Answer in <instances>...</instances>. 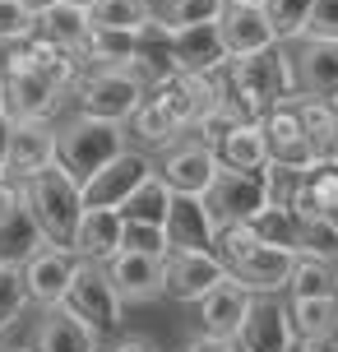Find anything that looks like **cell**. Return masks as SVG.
Wrapping results in <instances>:
<instances>
[{"label": "cell", "mask_w": 338, "mask_h": 352, "mask_svg": "<svg viewBox=\"0 0 338 352\" xmlns=\"http://www.w3.org/2000/svg\"><path fill=\"white\" fill-rule=\"evenodd\" d=\"M125 236V218L121 209H93L84 204L79 213V228H74V260H89V264H107L116 250H121Z\"/></svg>", "instance_id": "cell-22"}, {"label": "cell", "mask_w": 338, "mask_h": 352, "mask_svg": "<svg viewBox=\"0 0 338 352\" xmlns=\"http://www.w3.org/2000/svg\"><path fill=\"white\" fill-rule=\"evenodd\" d=\"M0 176H5V172H0Z\"/></svg>", "instance_id": "cell-54"}, {"label": "cell", "mask_w": 338, "mask_h": 352, "mask_svg": "<svg viewBox=\"0 0 338 352\" xmlns=\"http://www.w3.org/2000/svg\"><path fill=\"white\" fill-rule=\"evenodd\" d=\"M0 116H5V84H0Z\"/></svg>", "instance_id": "cell-52"}, {"label": "cell", "mask_w": 338, "mask_h": 352, "mask_svg": "<svg viewBox=\"0 0 338 352\" xmlns=\"http://www.w3.org/2000/svg\"><path fill=\"white\" fill-rule=\"evenodd\" d=\"M264 199H273V167H264V172H236V167L218 162L214 181L204 190V204H209L218 228L223 223H246Z\"/></svg>", "instance_id": "cell-8"}, {"label": "cell", "mask_w": 338, "mask_h": 352, "mask_svg": "<svg viewBox=\"0 0 338 352\" xmlns=\"http://www.w3.org/2000/svg\"><path fill=\"white\" fill-rule=\"evenodd\" d=\"M315 352H338V338H324V343H315Z\"/></svg>", "instance_id": "cell-49"}, {"label": "cell", "mask_w": 338, "mask_h": 352, "mask_svg": "<svg viewBox=\"0 0 338 352\" xmlns=\"http://www.w3.org/2000/svg\"><path fill=\"white\" fill-rule=\"evenodd\" d=\"M172 56H177V74H218L227 65V47H223V37H218V23L177 28Z\"/></svg>", "instance_id": "cell-24"}, {"label": "cell", "mask_w": 338, "mask_h": 352, "mask_svg": "<svg viewBox=\"0 0 338 352\" xmlns=\"http://www.w3.org/2000/svg\"><path fill=\"white\" fill-rule=\"evenodd\" d=\"M287 209L292 218H315L324 213L338 228V158L334 162H311L306 172H297L287 181Z\"/></svg>", "instance_id": "cell-17"}, {"label": "cell", "mask_w": 338, "mask_h": 352, "mask_svg": "<svg viewBox=\"0 0 338 352\" xmlns=\"http://www.w3.org/2000/svg\"><path fill=\"white\" fill-rule=\"evenodd\" d=\"M297 111L306 125V144L315 162H334L338 158V98H306L297 93Z\"/></svg>", "instance_id": "cell-27"}, {"label": "cell", "mask_w": 338, "mask_h": 352, "mask_svg": "<svg viewBox=\"0 0 338 352\" xmlns=\"http://www.w3.org/2000/svg\"><path fill=\"white\" fill-rule=\"evenodd\" d=\"M167 246H195V250H214V213L204 204V195H177L172 190V204H167Z\"/></svg>", "instance_id": "cell-23"}, {"label": "cell", "mask_w": 338, "mask_h": 352, "mask_svg": "<svg viewBox=\"0 0 338 352\" xmlns=\"http://www.w3.org/2000/svg\"><path fill=\"white\" fill-rule=\"evenodd\" d=\"M158 172V162L148 158V153H139V148H121L116 158H107L98 172L79 186V195H84V204H93V209H116L125 195L139 186L144 176Z\"/></svg>", "instance_id": "cell-10"}, {"label": "cell", "mask_w": 338, "mask_h": 352, "mask_svg": "<svg viewBox=\"0 0 338 352\" xmlns=\"http://www.w3.org/2000/svg\"><path fill=\"white\" fill-rule=\"evenodd\" d=\"M89 19L98 28H125V33H139L144 23L153 19V0H98L89 10Z\"/></svg>", "instance_id": "cell-35"}, {"label": "cell", "mask_w": 338, "mask_h": 352, "mask_svg": "<svg viewBox=\"0 0 338 352\" xmlns=\"http://www.w3.org/2000/svg\"><path fill=\"white\" fill-rule=\"evenodd\" d=\"M0 84H5V116L10 121H52L56 111L65 107V98H70L52 74H42V70L10 74Z\"/></svg>", "instance_id": "cell-12"}, {"label": "cell", "mask_w": 338, "mask_h": 352, "mask_svg": "<svg viewBox=\"0 0 338 352\" xmlns=\"http://www.w3.org/2000/svg\"><path fill=\"white\" fill-rule=\"evenodd\" d=\"M260 5H264L278 42H297V37L306 33V19H311V5H315V0H260Z\"/></svg>", "instance_id": "cell-39"}, {"label": "cell", "mask_w": 338, "mask_h": 352, "mask_svg": "<svg viewBox=\"0 0 338 352\" xmlns=\"http://www.w3.org/2000/svg\"><path fill=\"white\" fill-rule=\"evenodd\" d=\"M283 352H315V343H306V338H292Z\"/></svg>", "instance_id": "cell-48"}, {"label": "cell", "mask_w": 338, "mask_h": 352, "mask_svg": "<svg viewBox=\"0 0 338 352\" xmlns=\"http://www.w3.org/2000/svg\"><path fill=\"white\" fill-rule=\"evenodd\" d=\"M260 130H264V144H269V162L283 167V172H306L311 167V144H306V125H302V111H297V93L283 98L278 107H269L260 116Z\"/></svg>", "instance_id": "cell-11"}, {"label": "cell", "mask_w": 338, "mask_h": 352, "mask_svg": "<svg viewBox=\"0 0 338 352\" xmlns=\"http://www.w3.org/2000/svg\"><path fill=\"white\" fill-rule=\"evenodd\" d=\"M232 352H246V348H241V343H236V348H232Z\"/></svg>", "instance_id": "cell-53"}, {"label": "cell", "mask_w": 338, "mask_h": 352, "mask_svg": "<svg viewBox=\"0 0 338 352\" xmlns=\"http://www.w3.org/2000/svg\"><path fill=\"white\" fill-rule=\"evenodd\" d=\"M19 195L33 213V223L42 228V236L52 246H74V228H79V213H84V195H79V181H74L60 162L33 172L28 181H19Z\"/></svg>", "instance_id": "cell-4"}, {"label": "cell", "mask_w": 338, "mask_h": 352, "mask_svg": "<svg viewBox=\"0 0 338 352\" xmlns=\"http://www.w3.org/2000/svg\"><path fill=\"white\" fill-rule=\"evenodd\" d=\"M107 278L121 301H153L162 297V255H144V250H116L107 264Z\"/></svg>", "instance_id": "cell-20"}, {"label": "cell", "mask_w": 338, "mask_h": 352, "mask_svg": "<svg viewBox=\"0 0 338 352\" xmlns=\"http://www.w3.org/2000/svg\"><path fill=\"white\" fill-rule=\"evenodd\" d=\"M42 241H47V236H42V228L33 223L28 204H23L19 181L0 176V264H23Z\"/></svg>", "instance_id": "cell-14"}, {"label": "cell", "mask_w": 338, "mask_h": 352, "mask_svg": "<svg viewBox=\"0 0 338 352\" xmlns=\"http://www.w3.org/2000/svg\"><path fill=\"white\" fill-rule=\"evenodd\" d=\"M0 338H5V334H0Z\"/></svg>", "instance_id": "cell-55"}, {"label": "cell", "mask_w": 338, "mask_h": 352, "mask_svg": "<svg viewBox=\"0 0 338 352\" xmlns=\"http://www.w3.org/2000/svg\"><path fill=\"white\" fill-rule=\"evenodd\" d=\"M292 316L278 297H250L246 306V320L236 329V343L246 352H283L292 343Z\"/></svg>", "instance_id": "cell-19"}, {"label": "cell", "mask_w": 338, "mask_h": 352, "mask_svg": "<svg viewBox=\"0 0 338 352\" xmlns=\"http://www.w3.org/2000/svg\"><path fill=\"white\" fill-rule=\"evenodd\" d=\"M10 116H0V172H5V153H10Z\"/></svg>", "instance_id": "cell-46"}, {"label": "cell", "mask_w": 338, "mask_h": 352, "mask_svg": "<svg viewBox=\"0 0 338 352\" xmlns=\"http://www.w3.org/2000/svg\"><path fill=\"white\" fill-rule=\"evenodd\" d=\"M121 250H144V255H167V232L158 223H125V236H121Z\"/></svg>", "instance_id": "cell-41"}, {"label": "cell", "mask_w": 338, "mask_h": 352, "mask_svg": "<svg viewBox=\"0 0 338 352\" xmlns=\"http://www.w3.org/2000/svg\"><path fill=\"white\" fill-rule=\"evenodd\" d=\"M28 306H33V297H28L23 269L19 264H0V334H10Z\"/></svg>", "instance_id": "cell-36"}, {"label": "cell", "mask_w": 338, "mask_h": 352, "mask_svg": "<svg viewBox=\"0 0 338 352\" xmlns=\"http://www.w3.org/2000/svg\"><path fill=\"white\" fill-rule=\"evenodd\" d=\"M153 14L167 28H190V23H218L223 0H153Z\"/></svg>", "instance_id": "cell-38"}, {"label": "cell", "mask_w": 338, "mask_h": 352, "mask_svg": "<svg viewBox=\"0 0 338 352\" xmlns=\"http://www.w3.org/2000/svg\"><path fill=\"white\" fill-rule=\"evenodd\" d=\"M65 5H79V10H93L98 0H65Z\"/></svg>", "instance_id": "cell-50"}, {"label": "cell", "mask_w": 338, "mask_h": 352, "mask_svg": "<svg viewBox=\"0 0 338 352\" xmlns=\"http://www.w3.org/2000/svg\"><path fill=\"white\" fill-rule=\"evenodd\" d=\"M302 47L292 56L297 70V93L306 98H338V42L324 37H297Z\"/></svg>", "instance_id": "cell-21"}, {"label": "cell", "mask_w": 338, "mask_h": 352, "mask_svg": "<svg viewBox=\"0 0 338 352\" xmlns=\"http://www.w3.org/2000/svg\"><path fill=\"white\" fill-rule=\"evenodd\" d=\"M135 60V33L125 28H89V52L79 60V70H130Z\"/></svg>", "instance_id": "cell-31"}, {"label": "cell", "mask_w": 338, "mask_h": 352, "mask_svg": "<svg viewBox=\"0 0 338 352\" xmlns=\"http://www.w3.org/2000/svg\"><path fill=\"white\" fill-rule=\"evenodd\" d=\"M60 306H65L70 316L84 320L98 338H111V334H116V324H121V306H125V301L116 297V287H111V278H107V269H102V264L79 260Z\"/></svg>", "instance_id": "cell-7"}, {"label": "cell", "mask_w": 338, "mask_h": 352, "mask_svg": "<svg viewBox=\"0 0 338 352\" xmlns=\"http://www.w3.org/2000/svg\"><path fill=\"white\" fill-rule=\"evenodd\" d=\"M218 37L232 56H250V52H264L278 42L273 23H269L264 5L260 0H223V14H218Z\"/></svg>", "instance_id": "cell-13"}, {"label": "cell", "mask_w": 338, "mask_h": 352, "mask_svg": "<svg viewBox=\"0 0 338 352\" xmlns=\"http://www.w3.org/2000/svg\"><path fill=\"white\" fill-rule=\"evenodd\" d=\"M74 264H79V260H74V250L52 246V241H42L28 260L19 264L33 306L47 311V306H60V301H65V287H70V278H74Z\"/></svg>", "instance_id": "cell-16"}, {"label": "cell", "mask_w": 338, "mask_h": 352, "mask_svg": "<svg viewBox=\"0 0 338 352\" xmlns=\"http://www.w3.org/2000/svg\"><path fill=\"white\" fill-rule=\"evenodd\" d=\"M227 278V269L214 250H195V246H172L162 255V297L190 306L204 292H214L218 283Z\"/></svg>", "instance_id": "cell-9"}, {"label": "cell", "mask_w": 338, "mask_h": 352, "mask_svg": "<svg viewBox=\"0 0 338 352\" xmlns=\"http://www.w3.org/2000/svg\"><path fill=\"white\" fill-rule=\"evenodd\" d=\"M70 98L79 102L84 116L125 125L130 116H135V107L144 102V84L130 70H79Z\"/></svg>", "instance_id": "cell-6"}, {"label": "cell", "mask_w": 338, "mask_h": 352, "mask_svg": "<svg viewBox=\"0 0 338 352\" xmlns=\"http://www.w3.org/2000/svg\"><path fill=\"white\" fill-rule=\"evenodd\" d=\"M218 102L214 74H172L162 84L144 88V102L135 107V116L125 121V130L144 144V148H167L177 144L199 111H209Z\"/></svg>", "instance_id": "cell-2"}, {"label": "cell", "mask_w": 338, "mask_h": 352, "mask_svg": "<svg viewBox=\"0 0 338 352\" xmlns=\"http://www.w3.org/2000/svg\"><path fill=\"white\" fill-rule=\"evenodd\" d=\"M232 125H236V116H232L227 107H218V102H214L209 111H199V116H195V125H190V135H195L199 144H209V148L218 153V144H223V135H227Z\"/></svg>", "instance_id": "cell-40"}, {"label": "cell", "mask_w": 338, "mask_h": 352, "mask_svg": "<svg viewBox=\"0 0 338 352\" xmlns=\"http://www.w3.org/2000/svg\"><path fill=\"white\" fill-rule=\"evenodd\" d=\"M218 162L223 167H236V172H264L269 167V144L260 121H236L218 144Z\"/></svg>", "instance_id": "cell-29"}, {"label": "cell", "mask_w": 338, "mask_h": 352, "mask_svg": "<svg viewBox=\"0 0 338 352\" xmlns=\"http://www.w3.org/2000/svg\"><path fill=\"white\" fill-rule=\"evenodd\" d=\"M214 255L223 260L227 278H236L250 297H278V292H287L292 264H297V250L264 241L250 223H223L214 232Z\"/></svg>", "instance_id": "cell-3"}, {"label": "cell", "mask_w": 338, "mask_h": 352, "mask_svg": "<svg viewBox=\"0 0 338 352\" xmlns=\"http://www.w3.org/2000/svg\"><path fill=\"white\" fill-rule=\"evenodd\" d=\"M246 223L260 232L264 241H273V246H292V236H297V218L287 209V199H264Z\"/></svg>", "instance_id": "cell-37"}, {"label": "cell", "mask_w": 338, "mask_h": 352, "mask_svg": "<svg viewBox=\"0 0 338 352\" xmlns=\"http://www.w3.org/2000/svg\"><path fill=\"white\" fill-rule=\"evenodd\" d=\"M52 5H56V0H23V10H28L33 19H42L47 10H52Z\"/></svg>", "instance_id": "cell-47"}, {"label": "cell", "mask_w": 338, "mask_h": 352, "mask_svg": "<svg viewBox=\"0 0 338 352\" xmlns=\"http://www.w3.org/2000/svg\"><path fill=\"white\" fill-rule=\"evenodd\" d=\"M33 28H37V19L23 10V0H0V37H23Z\"/></svg>", "instance_id": "cell-43"}, {"label": "cell", "mask_w": 338, "mask_h": 352, "mask_svg": "<svg viewBox=\"0 0 338 352\" xmlns=\"http://www.w3.org/2000/svg\"><path fill=\"white\" fill-rule=\"evenodd\" d=\"M236 348V338H223V334H199L185 343V352H232Z\"/></svg>", "instance_id": "cell-44"}, {"label": "cell", "mask_w": 338, "mask_h": 352, "mask_svg": "<svg viewBox=\"0 0 338 352\" xmlns=\"http://www.w3.org/2000/svg\"><path fill=\"white\" fill-rule=\"evenodd\" d=\"M297 255H315V260H334L338 264V228L315 213V218H297V236H292Z\"/></svg>", "instance_id": "cell-34"}, {"label": "cell", "mask_w": 338, "mask_h": 352, "mask_svg": "<svg viewBox=\"0 0 338 352\" xmlns=\"http://www.w3.org/2000/svg\"><path fill=\"white\" fill-rule=\"evenodd\" d=\"M302 37L338 42V0H315V5H311V19H306V33Z\"/></svg>", "instance_id": "cell-42"}, {"label": "cell", "mask_w": 338, "mask_h": 352, "mask_svg": "<svg viewBox=\"0 0 338 352\" xmlns=\"http://www.w3.org/2000/svg\"><path fill=\"white\" fill-rule=\"evenodd\" d=\"M167 204H172V186L153 172V176H144L116 209H121L125 223H158V228H162V223H167Z\"/></svg>", "instance_id": "cell-32"}, {"label": "cell", "mask_w": 338, "mask_h": 352, "mask_svg": "<svg viewBox=\"0 0 338 352\" xmlns=\"http://www.w3.org/2000/svg\"><path fill=\"white\" fill-rule=\"evenodd\" d=\"M195 306H199V324H204V334L236 338L241 320H246V306H250V292L236 278H223L214 292H204Z\"/></svg>", "instance_id": "cell-26"}, {"label": "cell", "mask_w": 338, "mask_h": 352, "mask_svg": "<svg viewBox=\"0 0 338 352\" xmlns=\"http://www.w3.org/2000/svg\"><path fill=\"white\" fill-rule=\"evenodd\" d=\"M89 28H93L89 10H79V5H65V0H56L52 10L37 19V33L52 37L56 47H60V52H70L74 60H84V52H89Z\"/></svg>", "instance_id": "cell-28"}, {"label": "cell", "mask_w": 338, "mask_h": 352, "mask_svg": "<svg viewBox=\"0 0 338 352\" xmlns=\"http://www.w3.org/2000/svg\"><path fill=\"white\" fill-rule=\"evenodd\" d=\"M292 297H338V264L315 260V255H297L292 278H287Z\"/></svg>", "instance_id": "cell-33"}, {"label": "cell", "mask_w": 338, "mask_h": 352, "mask_svg": "<svg viewBox=\"0 0 338 352\" xmlns=\"http://www.w3.org/2000/svg\"><path fill=\"white\" fill-rule=\"evenodd\" d=\"M125 148V125L116 121H98V116H74V121L56 125V162L84 186L107 158H116Z\"/></svg>", "instance_id": "cell-5"}, {"label": "cell", "mask_w": 338, "mask_h": 352, "mask_svg": "<svg viewBox=\"0 0 338 352\" xmlns=\"http://www.w3.org/2000/svg\"><path fill=\"white\" fill-rule=\"evenodd\" d=\"M214 172H218V153L209 148V144H199L195 135L162 148L158 176L177 195H204V190H209V181H214Z\"/></svg>", "instance_id": "cell-15"}, {"label": "cell", "mask_w": 338, "mask_h": 352, "mask_svg": "<svg viewBox=\"0 0 338 352\" xmlns=\"http://www.w3.org/2000/svg\"><path fill=\"white\" fill-rule=\"evenodd\" d=\"M111 352H162V348L148 334H125V338H116V348H111Z\"/></svg>", "instance_id": "cell-45"}, {"label": "cell", "mask_w": 338, "mask_h": 352, "mask_svg": "<svg viewBox=\"0 0 338 352\" xmlns=\"http://www.w3.org/2000/svg\"><path fill=\"white\" fill-rule=\"evenodd\" d=\"M56 162V125L52 121H14L10 125V153H5V176L28 181L33 172Z\"/></svg>", "instance_id": "cell-18"}, {"label": "cell", "mask_w": 338, "mask_h": 352, "mask_svg": "<svg viewBox=\"0 0 338 352\" xmlns=\"http://www.w3.org/2000/svg\"><path fill=\"white\" fill-rule=\"evenodd\" d=\"M287 316H292V334L306 343L338 338V297H292Z\"/></svg>", "instance_id": "cell-30"}, {"label": "cell", "mask_w": 338, "mask_h": 352, "mask_svg": "<svg viewBox=\"0 0 338 352\" xmlns=\"http://www.w3.org/2000/svg\"><path fill=\"white\" fill-rule=\"evenodd\" d=\"M98 343L102 338L93 334L79 316H70L65 306H47L42 320H37V334H33L37 352H98Z\"/></svg>", "instance_id": "cell-25"}, {"label": "cell", "mask_w": 338, "mask_h": 352, "mask_svg": "<svg viewBox=\"0 0 338 352\" xmlns=\"http://www.w3.org/2000/svg\"><path fill=\"white\" fill-rule=\"evenodd\" d=\"M0 352H37V348H5V343H0Z\"/></svg>", "instance_id": "cell-51"}, {"label": "cell", "mask_w": 338, "mask_h": 352, "mask_svg": "<svg viewBox=\"0 0 338 352\" xmlns=\"http://www.w3.org/2000/svg\"><path fill=\"white\" fill-rule=\"evenodd\" d=\"M214 84L218 107H227L236 121H260L269 107H278L283 98L297 93V70H292L287 42H273V47L250 56H232L214 74Z\"/></svg>", "instance_id": "cell-1"}]
</instances>
